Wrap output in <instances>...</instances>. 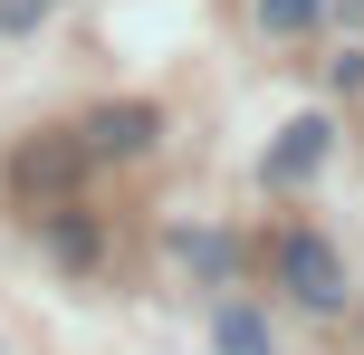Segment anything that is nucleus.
I'll use <instances>...</instances> for the list:
<instances>
[{
	"mask_svg": "<svg viewBox=\"0 0 364 355\" xmlns=\"http://www.w3.org/2000/svg\"><path fill=\"white\" fill-rule=\"evenodd\" d=\"M87 144L96 154H144L154 144V106H96L87 115Z\"/></svg>",
	"mask_w": 364,
	"mask_h": 355,
	"instance_id": "f03ea898",
	"label": "nucleus"
},
{
	"mask_svg": "<svg viewBox=\"0 0 364 355\" xmlns=\"http://www.w3.org/2000/svg\"><path fill=\"white\" fill-rule=\"evenodd\" d=\"M58 0H0V19H10V29H29V19H48Z\"/></svg>",
	"mask_w": 364,
	"mask_h": 355,
	"instance_id": "423d86ee",
	"label": "nucleus"
},
{
	"mask_svg": "<svg viewBox=\"0 0 364 355\" xmlns=\"http://www.w3.org/2000/svg\"><path fill=\"white\" fill-rule=\"evenodd\" d=\"M316 154H326V125H316V115H297V125H288V144L269 154V173L288 183V173H307V164H316Z\"/></svg>",
	"mask_w": 364,
	"mask_h": 355,
	"instance_id": "20e7f679",
	"label": "nucleus"
},
{
	"mask_svg": "<svg viewBox=\"0 0 364 355\" xmlns=\"http://www.w3.org/2000/svg\"><path fill=\"white\" fill-rule=\"evenodd\" d=\"M278 269H288V288H297L307 307H346V260H336L316 231H297V240L278 250Z\"/></svg>",
	"mask_w": 364,
	"mask_h": 355,
	"instance_id": "f257e3e1",
	"label": "nucleus"
},
{
	"mask_svg": "<svg viewBox=\"0 0 364 355\" xmlns=\"http://www.w3.org/2000/svg\"><path fill=\"white\" fill-rule=\"evenodd\" d=\"M259 19H269L278 38H297V29H316V0H259Z\"/></svg>",
	"mask_w": 364,
	"mask_h": 355,
	"instance_id": "39448f33",
	"label": "nucleus"
},
{
	"mask_svg": "<svg viewBox=\"0 0 364 355\" xmlns=\"http://www.w3.org/2000/svg\"><path fill=\"white\" fill-rule=\"evenodd\" d=\"M211 346H220V355H278V337H269V317H259V307H220Z\"/></svg>",
	"mask_w": 364,
	"mask_h": 355,
	"instance_id": "7ed1b4c3",
	"label": "nucleus"
}]
</instances>
